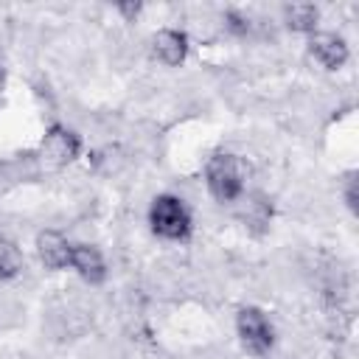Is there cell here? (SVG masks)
<instances>
[{"label": "cell", "instance_id": "8992f818", "mask_svg": "<svg viewBox=\"0 0 359 359\" xmlns=\"http://www.w3.org/2000/svg\"><path fill=\"white\" fill-rule=\"evenodd\" d=\"M188 34L177 28H160L151 36V56L165 67H180L188 59Z\"/></svg>", "mask_w": 359, "mask_h": 359}, {"label": "cell", "instance_id": "7a4b0ae2", "mask_svg": "<svg viewBox=\"0 0 359 359\" xmlns=\"http://www.w3.org/2000/svg\"><path fill=\"white\" fill-rule=\"evenodd\" d=\"M149 224H151V233L165 241H188L191 230H194L185 202L174 194L154 196V202L149 208Z\"/></svg>", "mask_w": 359, "mask_h": 359}, {"label": "cell", "instance_id": "277c9868", "mask_svg": "<svg viewBox=\"0 0 359 359\" xmlns=\"http://www.w3.org/2000/svg\"><path fill=\"white\" fill-rule=\"evenodd\" d=\"M236 334H238V339H241V345H244V351L250 356H264L272 348V342H275L272 323L255 306L238 309V314H236Z\"/></svg>", "mask_w": 359, "mask_h": 359}, {"label": "cell", "instance_id": "7c38bea8", "mask_svg": "<svg viewBox=\"0 0 359 359\" xmlns=\"http://www.w3.org/2000/svg\"><path fill=\"white\" fill-rule=\"evenodd\" d=\"M342 194H345V205L351 208V213H356V174H348L345 177V188H342Z\"/></svg>", "mask_w": 359, "mask_h": 359}, {"label": "cell", "instance_id": "9c48e42d", "mask_svg": "<svg viewBox=\"0 0 359 359\" xmlns=\"http://www.w3.org/2000/svg\"><path fill=\"white\" fill-rule=\"evenodd\" d=\"M283 22L294 34H314L320 22V8L311 3H292L283 6Z\"/></svg>", "mask_w": 359, "mask_h": 359}, {"label": "cell", "instance_id": "52a82bcc", "mask_svg": "<svg viewBox=\"0 0 359 359\" xmlns=\"http://www.w3.org/2000/svg\"><path fill=\"white\" fill-rule=\"evenodd\" d=\"M36 255H39V261H42L45 269L59 272V269H67L70 266L73 244L59 230H42V233H36Z\"/></svg>", "mask_w": 359, "mask_h": 359}, {"label": "cell", "instance_id": "3957f363", "mask_svg": "<svg viewBox=\"0 0 359 359\" xmlns=\"http://www.w3.org/2000/svg\"><path fill=\"white\" fill-rule=\"evenodd\" d=\"M81 151V137L67 129V126H50L45 132V137L39 140V149H36V163L45 165L48 171H59L65 165H70Z\"/></svg>", "mask_w": 359, "mask_h": 359}, {"label": "cell", "instance_id": "30bf717a", "mask_svg": "<svg viewBox=\"0 0 359 359\" xmlns=\"http://www.w3.org/2000/svg\"><path fill=\"white\" fill-rule=\"evenodd\" d=\"M25 269V255L20 244L0 233V280H11Z\"/></svg>", "mask_w": 359, "mask_h": 359}, {"label": "cell", "instance_id": "6da1fadb", "mask_svg": "<svg viewBox=\"0 0 359 359\" xmlns=\"http://www.w3.org/2000/svg\"><path fill=\"white\" fill-rule=\"evenodd\" d=\"M250 163L230 151H216L205 165V188L216 202H236L247 191Z\"/></svg>", "mask_w": 359, "mask_h": 359}, {"label": "cell", "instance_id": "ba28073f", "mask_svg": "<svg viewBox=\"0 0 359 359\" xmlns=\"http://www.w3.org/2000/svg\"><path fill=\"white\" fill-rule=\"evenodd\" d=\"M70 266L79 272V278L90 286H98L107 280V264L98 247L93 244H73V255H70Z\"/></svg>", "mask_w": 359, "mask_h": 359}, {"label": "cell", "instance_id": "8fae6325", "mask_svg": "<svg viewBox=\"0 0 359 359\" xmlns=\"http://www.w3.org/2000/svg\"><path fill=\"white\" fill-rule=\"evenodd\" d=\"M115 11L123 17V22H137V17H140L143 6H140V3H118V6H115Z\"/></svg>", "mask_w": 359, "mask_h": 359}, {"label": "cell", "instance_id": "5b68a950", "mask_svg": "<svg viewBox=\"0 0 359 359\" xmlns=\"http://www.w3.org/2000/svg\"><path fill=\"white\" fill-rule=\"evenodd\" d=\"M309 53L325 70H339L348 62V45L334 31H314V34H309Z\"/></svg>", "mask_w": 359, "mask_h": 359}]
</instances>
